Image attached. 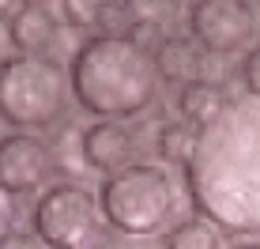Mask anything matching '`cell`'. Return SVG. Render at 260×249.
I'll list each match as a JSON object with an SVG mask.
<instances>
[{
    "label": "cell",
    "instance_id": "obj_1",
    "mask_svg": "<svg viewBox=\"0 0 260 249\" xmlns=\"http://www.w3.org/2000/svg\"><path fill=\"white\" fill-rule=\"evenodd\" d=\"M185 189L200 219L260 238V99H234L196 129Z\"/></svg>",
    "mask_w": 260,
    "mask_h": 249
},
{
    "label": "cell",
    "instance_id": "obj_2",
    "mask_svg": "<svg viewBox=\"0 0 260 249\" xmlns=\"http://www.w3.org/2000/svg\"><path fill=\"white\" fill-rule=\"evenodd\" d=\"M68 83L79 110L98 121H128L143 113L158 95L155 57L136 38L94 34L72 53Z\"/></svg>",
    "mask_w": 260,
    "mask_h": 249
},
{
    "label": "cell",
    "instance_id": "obj_3",
    "mask_svg": "<svg viewBox=\"0 0 260 249\" xmlns=\"http://www.w3.org/2000/svg\"><path fill=\"white\" fill-rule=\"evenodd\" d=\"M98 208H102L106 223L113 230L143 242L158 227H166L170 215H174V208H177L174 177L155 163H132L128 170L110 174L102 181Z\"/></svg>",
    "mask_w": 260,
    "mask_h": 249
},
{
    "label": "cell",
    "instance_id": "obj_4",
    "mask_svg": "<svg viewBox=\"0 0 260 249\" xmlns=\"http://www.w3.org/2000/svg\"><path fill=\"white\" fill-rule=\"evenodd\" d=\"M68 76L53 57H12L0 65V121L12 129H46L64 113Z\"/></svg>",
    "mask_w": 260,
    "mask_h": 249
},
{
    "label": "cell",
    "instance_id": "obj_5",
    "mask_svg": "<svg viewBox=\"0 0 260 249\" xmlns=\"http://www.w3.org/2000/svg\"><path fill=\"white\" fill-rule=\"evenodd\" d=\"M30 227L49 249H83L98 230V200L83 185L60 181L38 197Z\"/></svg>",
    "mask_w": 260,
    "mask_h": 249
},
{
    "label": "cell",
    "instance_id": "obj_6",
    "mask_svg": "<svg viewBox=\"0 0 260 249\" xmlns=\"http://www.w3.org/2000/svg\"><path fill=\"white\" fill-rule=\"evenodd\" d=\"M189 30L192 42L204 53H238L249 46L256 30L253 19V4H241V0H200L189 8Z\"/></svg>",
    "mask_w": 260,
    "mask_h": 249
},
{
    "label": "cell",
    "instance_id": "obj_7",
    "mask_svg": "<svg viewBox=\"0 0 260 249\" xmlns=\"http://www.w3.org/2000/svg\"><path fill=\"white\" fill-rule=\"evenodd\" d=\"M49 170H53V155L46 147V140L30 136V132L0 136V189L8 197L42 189Z\"/></svg>",
    "mask_w": 260,
    "mask_h": 249
},
{
    "label": "cell",
    "instance_id": "obj_8",
    "mask_svg": "<svg viewBox=\"0 0 260 249\" xmlns=\"http://www.w3.org/2000/svg\"><path fill=\"white\" fill-rule=\"evenodd\" d=\"M136 132L124 121H94L79 132V159L102 174H121L132 166Z\"/></svg>",
    "mask_w": 260,
    "mask_h": 249
},
{
    "label": "cell",
    "instance_id": "obj_9",
    "mask_svg": "<svg viewBox=\"0 0 260 249\" xmlns=\"http://www.w3.org/2000/svg\"><path fill=\"white\" fill-rule=\"evenodd\" d=\"M57 12H53L49 4H38V0H30V4H19L12 12V19H8V30H12V46L19 49V57H42L53 42H57Z\"/></svg>",
    "mask_w": 260,
    "mask_h": 249
},
{
    "label": "cell",
    "instance_id": "obj_10",
    "mask_svg": "<svg viewBox=\"0 0 260 249\" xmlns=\"http://www.w3.org/2000/svg\"><path fill=\"white\" fill-rule=\"evenodd\" d=\"M200 46H196L192 38H162L155 46V72L158 79H166V83H196V79H204V60H200Z\"/></svg>",
    "mask_w": 260,
    "mask_h": 249
},
{
    "label": "cell",
    "instance_id": "obj_11",
    "mask_svg": "<svg viewBox=\"0 0 260 249\" xmlns=\"http://www.w3.org/2000/svg\"><path fill=\"white\" fill-rule=\"evenodd\" d=\"M222 106H226V99H222V91L211 79H196V83H185L177 91V113H181V121L196 124V129L208 124Z\"/></svg>",
    "mask_w": 260,
    "mask_h": 249
},
{
    "label": "cell",
    "instance_id": "obj_12",
    "mask_svg": "<svg viewBox=\"0 0 260 249\" xmlns=\"http://www.w3.org/2000/svg\"><path fill=\"white\" fill-rule=\"evenodd\" d=\"M196 147V124L189 121H166L158 129V140H155V151L162 163H174V166H189V155Z\"/></svg>",
    "mask_w": 260,
    "mask_h": 249
},
{
    "label": "cell",
    "instance_id": "obj_13",
    "mask_svg": "<svg viewBox=\"0 0 260 249\" xmlns=\"http://www.w3.org/2000/svg\"><path fill=\"white\" fill-rule=\"evenodd\" d=\"M162 249H222L219 245V227L208 223V219H200V215L181 219V223L166 234Z\"/></svg>",
    "mask_w": 260,
    "mask_h": 249
},
{
    "label": "cell",
    "instance_id": "obj_14",
    "mask_svg": "<svg viewBox=\"0 0 260 249\" xmlns=\"http://www.w3.org/2000/svg\"><path fill=\"white\" fill-rule=\"evenodd\" d=\"M60 15L68 19V26H79V30H87V26L98 23V4H94V0H87V4H79V0H68V4H60Z\"/></svg>",
    "mask_w": 260,
    "mask_h": 249
},
{
    "label": "cell",
    "instance_id": "obj_15",
    "mask_svg": "<svg viewBox=\"0 0 260 249\" xmlns=\"http://www.w3.org/2000/svg\"><path fill=\"white\" fill-rule=\"evenodd\" d=\"M241 83H245L249 99H260V46H253L241 57Z\"/></svg>",
    "mask_w": 260,
    "mask_h": 249
},
{
    "label": "cell",
    "instance_id": "obj_16",
    "mask_svg": "<svg viewBox=\"0 0 260 249\" xmlns=\"http://www.w3.org/2000/svg\"><path fill=\"white\" fill-rule=\"evenodd\" d=\"M0 249H49L34 230H12V234L0 238Z\"/></svg>",
    "mask_w": 260,
    "mask_h": 249
},
{
    "label": "cell",
    "instance_id": "obj_17",
    "mask_svg": "<svg viewBox=\"0 0 260 249\" xmlns=\"http://www.w3.org/2000/svg\"><path fill=\"white\" fill-rule=\"evenodd\" d=\"M12 230H15V200L0 189V238L12 234Z\"/></svg>",
    "mask_w": 260,
    "mask_h": 249
},
{
    "label": "cell",
    "instance_id": "obj_18",
    "mask_svg": "<svg viewBox=\"0 0 260 249\" xmlns=\"http://www.w3.org/2000/svg\"><path fill=\"white\" fill-rule=\"evenodd\" d=\"M94 249H158V245H147V242H136V238H121V242H102Z\"/></svg>",
    "mask_w": 260,
    "mask_h": 249
},
{
    "label": "cell",
    "instance_id": "obj_19",
    "mask_svg": "<svg viewBox=\"0 0 260 249\" xmlns=\"http://www.w3.org/2000/svg\"><path fill=\"white\" fill-rule=\"evenodd\" d=\"M8 49H15L12 46V30H8V19H0V65L12 60V57H8Z\"/></svg>",
    "mask_w": 260,
    "mask_h": 249
},
{
    "label": "cell",
    "instance_id": "obj_20",
    "mask_svg": "<svg viewBox=\"0 0 260 249\" xmlns=\"http://www.w3.org/2000/svg\"><path fill=\"white\" fill-rule=\"evenodd\" d=\"M15 8H19V4H8V0H0V19H12Z\"/></svg>",
    "mask_w": 260,
    "mask_h": 249
},
{
    "label": "cell",
    "instance_id": "obj_21",
    "mask_svg": "<svg viewBox=\"0 0 260 249\" xmlns=\"http://www.w3.org/2000/svg\"><path fill=\"white\" fill-rule=\"evenodd\" d=\"M234 249H260V242H241V245H234Z\"/></svg>",
    "mask_w": 260,
    "mask_h": 249
}]
</instances>
